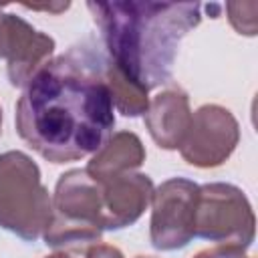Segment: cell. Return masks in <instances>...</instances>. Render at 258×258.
Segmentation results:
<instances>
[{
	"mask_svg": "<svg viewBox=\"0 0 258 258\" xmlns=\"http://www.w3.org/2000/svg\"><path fill=\"white\" fill-rule=\"evenodd\" d=\"M107 56L81 42L50 58L26 83L16 103L20 139L50 163L95 153L115 127Z\"/></svg>",
	"mask_w": 258,
	"mask_h": 258,
	"instance_id": "cell-1",
	"label": "cell"
},
{
	"mask_svg": "<svg viewBox=\"0 0 258 258\" xmlns=\"http://www.w3.org/2000/svg\"><path fill=\"white\" fill-rule=\"evenodd\" d=\"M109 60L147 93L171 79L183 36L202 22L198 2H87Z\"/></svg>",
	"mask_w": 258,
	"mask_h": 258,
	"instance_id": "cell-2",
	"label": "cell"
},
{
	"mask_svg": "<svg viewBox=\"0 0 258 258\" xmlns=\"http://www.w3.org/2000/svg\"><path fill=\"white\" fill-rule=\"evenodd\" d=\"M52 218V196L24 151L0 153V228L24 242L42 238Z\"/></svg>",
	"mask_w": 258,
	"mask_h": 258,
	"instance_id": "cell-3",
	"label": "cell"
},
{
	"mask_svg": "<svg viewBox=\"0 0 258 258\" xmlns=\"http://www.w3.org/2000/svg\"><path fill=\"white\" fill-rule=\"evenodd\" d=\"M103 187L87 169L64 171L52 194V218L42 234L52 248L99 242L103 236Z\"/></svg>",
	"mask_w": 258,
	"mask_h": 258,
	"instance_id": "cell-4",
	"label": "cell"
},
{
	"mask_svg": "<svg viewBox=\"0 0 258 258\" xmlns=\"http://www.w3.org/2000/svg\"><path fill=\"white\" fill-rule=\"evenodd\" d=\"M194 234L202 240L246 250L256 234V218L246 194L224 181L200 185Z\"/></svg>",
	"mask_w": 258,
	"mask_h": 258,
	"instance_id": "cell-5",
	"label": "cell"
},
{
	"mask_svg": "<svg viewBox=\"0 0 258 258\" xmlns=\"http://www.w3.org/2000/svg\"><path fill=\"white\" fill-rule=\"evenodd\" d=\"M200 185L185 177L165 179L153 189L149 240L163 252L181 250L194 238V216Z\"/></svg>",
	"mask_w": 258,
	"mask_h": 258,
	"instance_id": "cell-6",
	"label": "cell"
},
{
	"mask_svg": "<svg viewBox=\"0 0 258 258\" xmlns=\"http://www.w3.org/2000/svg\"><path fill=\"white\" fill-rule=\"evenodd\" d=\"M238 141L240 127L236 117L222 105H202L191 113V125L179 153L194 167H218L234 153Z\"/></svg>",
	"mask_w": 258,
	"mask_h": 258,
	"instance_id": "cell-7",
	"label": "cell"
},
{
	"mask_svg": "<svg viewBox=\"0 0 258 258\" xmlns=\"http://www.w3.org/2000/svg\"><path fill=\"white\" fill-rule=\"evenodd\" d=\"M2 8L4 4H0V58H6L10 85L26 87L36 71L50 60L54 38L16 14H4Z\"/></svg>",
	"mask_w": 258,
	"mask_h": 258,
	"instance_id": "cell-8",
	"label": "cell"
},
{
	"mask_svg": "<svg viewBox=\"0 0 258 258\" xmlns=\"http://www.w3.org/2000/svg\"><path fill=\"white\" fill-rule=\"evenodd\" d=\"M103 230H121L135 224L153 198V181L145 173L127 171L101 181Z\"/></svg>",
	"mask_w": 258,
	"mask_h": 258,
	"instance_id": "cell-9",
	"label": "cell"
},
{
	"mask_svg": "<svg viewBox=\"0 0 258 258\" xmlns=\"http://www.w3.org/2000/svg\"><path fill=\"white\" fill-rule=\"evenodd\" d=\"M191 125L187 93L181 89H165L149 101L145 111V127L157 147L179 149Z\"/></svg>",
	"mask_w": 258,
	"mask_h": 258,
	"instance_id": "cell-10",
	"label": "cell"
},
{
	"mask_svg": "<svg viewBox=\"0 0 258 258\" xmlns=\"http://www.w3.org/2000/svg\"><path fill=\"white\" fill-rule=\"evenodd\" d=\"M145 161V147L133 131L113 133L89 159L87 173L99 181L135 171Z\"/></svg>",
	"mask_w": 258,
	"mask_h": 258,
	"instance_id": "cell-11",
	"label": "cell"
},
{
	"mask_svg": "<svg viewBox=\"0 0 258 258\" xmlns=\"http://www.w3.org/2000/svg\"><path fill=\"white\" fill-rule=\"evenodd\" d=\"M105 77H107V85L111 91L113 109H117L125 117L145 115V111L149 107V97H147V91L143 87H139L133 79H129L109 58H107Z\"/></svg>",
	"mask_w": 258,
	"mask_h": 258,
	"instance_id": "cell-12",
	"label": "cell"
},
{
	"mask_svg": "<svg viewBox=\"0 0 258 258\" xmlns=\"http://www.w3.org/2000/svg\"><path fill=\"white\" fill-rule=\"evenodd\" d=\"M226 10H228V20L238 34H246V36L256 34V12H258L256 2H228Z\"/></svg>",
	"mask_w": 258,
	"mask_h": 258,
	"instance_id": "cell-13",
	"label": "cell"
},
{
	"mask_svg": "<svg viewBox=\"0 0 258 258\" xmlns=\"http://www.w3.org/2000/svg\"><path fill=\"white\" fill-rule=\"evenodd\" d=\"M194 258H246V250L238 246H222L216 244L214 248H206L198 252Z\"/></svg>",
	"mask_w": 258,
	"mask_h": 258,
	"instance_id": "cell-14",
	"label": "cell"
},
{
	"mask_svg": "<svg viewBox=\"0 0 258 258\" xmlns=\"http://www.w3.org/2000/svg\"><path fill=\"white\" fill-rule=\"evenodd\" d=\"M85 258H125V256H123V252L117 246H111V244H95V246H89L87 248Z\"/></svg>",
	"mask_w": 258,
	"mask_h": 258,
	"instance_id": "cell-15",
	"label": "cell"
},
{
	"mask_svg": "<svg viewBox=\"0 0 258 258\" xmlns=\"http://www.w3.org/2000/svg\"><path fill=\"white\" fill-rule=\"evenodd\" d=\"M71 4L69 2H58V4H24V8L30 10H44V12H52V14H60L62 10H67Z\"/></svg>",
	"mask_w": 258,
	"mask_h": 258,
	"instance_id": "cell-16",
	"label": "cell"
},
{
	"mask_svg": "<svg viewBox=\"0 0 258 258\" xmlns=\"http://www.w3.org/2000/svg\"><path fill=\"white\" fill-rule=\"evenodd\" d=\"M46 258H77V256H73L71 252H54V254H50Z\"/></svg>",
	"mask_w": 258,
	"mask_h": 258,
	"instance_id": "cell-17",
	"label": "cell"
},
{
	"mask_svg": "<svg viewBox=\"0 0 258 258\" xmlns=\"http://www.w3.org/2000/svg\"><path fill=\"white\" fill-rule=\"evenodd\" d=\"M0 133H2V107H0Z\"/></svg>",
	"mask_w": 258,
	"mask_h": 258,
	"instance_id": "cell-18",
	"label": "cell"
},
{
	"mask_svg": "<svg viewBox=\"0 0 258 258\" xmlns=\"http://www.w3.org/2000/svg\"><path fill=\"white\" fill-rule=\"evenodd\" d=\"M137 258H155V256H137Z\"/></svg>",
	"mask_w": 258,
	"mask_h": 258,
	"instance_id": "cell-19",
	"label": "cell"
}]
</instances>
